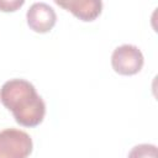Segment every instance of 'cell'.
<instances>
[{"mask_svg":"<svg viewBox=\"0 0 158 158\" xmlns=\"http://www.w3.org/2000/svg\"><path fill=\"white\" fill-rule=\"evenodd\" d=\"M32 147V138L25 131L12 127L0 131V158H27Z\"/></svg>","mask_w":158,"mask_h":158,"instance_id":"2","label":"cell"},{"mask_svg":"<svg viewBox=\"0 0 158 158\" xmlns=\"http://www.w3.org/2000/svg\"><path fill=\"white\" fill-rule=\"evenodd\" d=\"M27 25L38 33H46L53 28L57 21L56 11L47 2H33L26 14Z\"/></svg>","mask_w":158,"mask_h":158,"instance_id":"4","label":"cell"},{"mask_svg":"<svg viewBox=\"0 0 158 158\" xmlns=\"http://www.w3.org/2000/svg\"><path fill=\"white\" fill-rule=\"evenodd\" d=\"M144 63L141 49L133 44H122L114 49L111 56V65L114 70L121 75L137 74Z\"/></svg>","mask_w":158,"mask_h":158,"instance_id":"3","label":"cell"},{"mask_svg":"<svg viewBox=\"0 0 158 158\" xmlns=\"http://www.w3.org/2000/svg\"><path fill=\"white\" fill-rule=\"evenodd\" d=\"M0 101L10 110L15 121L25 127L40 125L46 115V104L36 88L25 79H10L0 89Z\"/></svg>","mask_w":158,"mask_h":158,"instance_id":"1","label":"cell"},{"mask_svg":"<svg viewBox=\"0 0 158 158\" xmlns=\"http://www.w3.org/2000/svg\"><path fill=\"white\" fill-rule=\"evenodd\" d=\"M58 6L70 11L74 16L81 21H93L100 14L102 9V2L100 0H67V1H54Z\"/></svg>","mask_w":158,"mask_h":158,"instance_id":"5","label":"cell"},{"mask_svg":"<svg viewBox=\"0 0 158 158\" xmlns=\"http://www.w3.org/2000/svg\"><path fill=\"white\" fill-rule=\"evenodd\" d=\"M127 158H158L157 147L148 143L137 144L130 151Z\"/></svg>","mask_w":158,"mask_h":158,"instance_id":"6","label":"cell"},{"mask_svg":"<svg viewBox=\"0 0 158 158\" xmlns=\"http://www.w3.org/2000/svg\"><path fill=\"white\" fill-rule=\"evenodd\" d=\"M25 4L23 0H0V10L9 12V11H16L19 7H21Z\"/></svg>","mask_w":158,"mask_h":158,"instance_id":"7","label":"cell"}]
</instances>
